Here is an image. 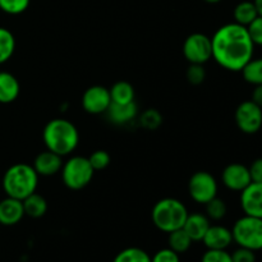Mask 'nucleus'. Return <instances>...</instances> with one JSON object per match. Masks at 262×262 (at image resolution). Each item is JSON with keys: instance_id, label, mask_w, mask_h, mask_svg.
Listing matches in <instances>:
<instances>
[{"instance_id": "nucleus-1", "label": "nucleus", "mask_w": 262, "mask_h": 262, "mask_svg": "<svg viewBox=\"0 0 262 262\" xmlns=\"http://www.w3.org/2000/svg\"><path fill=\"white\" fill-rule=\"evenodd\" d=\"M211 45L215 61L232 72H242L255 51V43L248 35L247 27L235 22L217 28L211 37Z\"/></svg>"}, {"instance_id": "nucleus-2", "label": "nucleus", "mask_w": 262, "mask_h": 262, "mask_svg": "<svg viewBox=\"0 0 262 262\" xmlns=\"http://www.w3.org/2000/svg\"><path fill=\"white\" fill-rule=\"evenodd\" d=\"M42 140L48 150L63 158L76 150L79 142V133L71 120L55 118L43 128Z\"/></svg>"}, {"instance_id": "nucleus-3", "label": "nucleus", "mask_w": 262, "mask_h": 262, "mask_svg": "<svg viewBox=\"0 0 262 262\" xmlns=\"http://www.w3.org/2000/svg\"><path fill=\"white\" fill-rule=\"evenodd\" d=\"M38 186V174L32 165L18 163L7 169L3 177V189L8 197L23 201L35 193Z\"/></svg>"}, {"instance_id": "nucleus-4", "label": "nucleus", "mask_w": 262, "mask_h": 262, "mask_svg": "<svg viewBox=\"0 0 262 262\" xmlns=\"http://www.w3.org/2000/svg\"><path fill=\"white\" fill-rule=\"evenodd\" d=\"M188 216L186 205L177 199L166 197L159 200L152 207L151 219L154 225L164 233H170L183 228L184 222Z\"/></svg>"}, {"instance_id": "nucleus-5", "label": "nucleus", "mask_w": 262, "mask_h": 262, "mask_svg": "<svg viewBox=\"0 0 262 262\" xmlns=\"http://www.w3.org/2000/svg\"><path fill=\"white\" fill-rule=\"evenodd\" d=\"M60 171L64 186L72 191H79L89 186L95 174L89 158L84 156L69 158L66 163H63Z\"/></svg>"}, {"instance_id": "nucleus-6", "label": "nucleus", "mask_w": 262, "mask_h": 262, "mask_svg": "<svg viewBox=\"0 0 262 262\" xmlns=\"http://www.w3.org/2000/svg\"><path fill=\"white\" fill-rule=\"evenodd\" d=\"M233 242L239 247L248 248L251 251L262 250V219L260 217L245 216L239 217L232 228Z\"/></svg>"}, {"instance_id": "nucleus-7", "label": "nucleus", "mask_w": 262, "mask_h": 262, "mask_svg": "<svg viewBox=\"0 0 262 262\" xmlns=\"http://www.w3.org/2000/svg\"><path fill=\"white\" fill-rule=\"evenodd\" d=\"M217 182L209 171H196L189 178L188 193L194 202L206 205L217 196Z\"/></svg>"}, {"instance_id": "nucleus-8", "label": "nucleus", "mask_w": 262, "mask_h": 262, "mask_svg": "<svg viewBox=\"0 0 262 262\" xmlns=\"http://www.w3.org/2000/svg\"><path fill=\"white\" fill-rule=\"evenodd\" d=\"M183 55L189 64H205L212 58L211 37L205 33H192L184 40Z\"/></svg>"}, {"instance_id": "nucleus-9", "label": "nucleus", "mask_w": 262, "mask_h": 262, "mask_svg": "<svg viewBox=\"0 0 262 262\" xmlns=\"http://www.w3.org/2000/svg\"><path fill=\"white\" fill-rule=\"evenodd\" d=\"M235 123L243 133L255 135L262 127V107L252 100L241 102L235 110Z\"/></svg>"}, {"instance_id": "nucleus-10", "label": "nucleus", "mask_w": 262, "mask_h": 262, "mask_svg": "<svg viewBox=\"0 0 262 262\" xmlns=\"http://www.w3.org/2000/svg\"><path fill=\"white\" fill-rule=\"evenodd\" d=\"M112 104L109 89L100 84L89 87L82 96V107L89 114H105Z\"/></svg>"}, {"instance_id": "nucleus-11", "label": "nucleus", "mask_w": 262, "mask_h": 262, "mask_svg": "<svg viewBox=\"0 0 262 262\" xmlns=\"http://www.w3.org/2000/svg\"><path fill=\"white\" fill-rule=\"evenodd\" d=\"M222 182L228 189L234 192H242L251 183L250 169L243 164H229L222 173Z\"/></svg>"}, {"instance_id": "nucleus-12", "label": "nucleus", "mask_w": 262, "mask_h": 262, "mask_svg": "<svg viewBox=\"0 0 262 262\" xmlns=\"http://www.w3.org/2000/svg\"><path fill=\"white\" fill-rule=\"evenodd\" d=\"M241 207L245 215L262 219V183L251 182L241 192Z\"/></svg>"}, {"instance_id": "nucleus-13", "label": "nucleus", "mask_w": 262, "mask_h": 262, "mask_svg": "<svg viewBox=\"0 0 262 262\" xmlns=\"http://www.w3.org/2000/svg\"><path fill=\"white\" fill-rule=\"evenodd\" d=\"M32 166L36 173L38 174V177H51L55 176L61 170L63 160H61L60 155L50 150H46L36 156Z\"/></svg>"}, {"instance_id": "nucleus-14", "label": "nucleus", "mask_w": 262, "mask_h": 262, "mask_svg": "<svg viewBox=\"0 0 262 262\" xmlns=\"http://www.w3.org/2000/svg\"><path fill=\"white\" fill-rule=\"evenodd\" d=\"M25 216L23 202L13 197H5L0 201V224L4 227H13L18 224Z\"/></svg>"}, {"instance_id": "nucleus-15", "label": "nucleus", "mask_w": 262, "mask_h": 262, "mask_svg": "<svg viewBox=\"0 0 262 262\" xmlns=\"http://www.w3.org/2000/svg\"><path fill=\"white\" fill-rule=\"evenodd\" d=\"M202 242L207 250H227L233 243L232 229L223 225H210Z\"/></svg>"}, {"instance_id": "nucleus-16", "label": "nucleus", "mask_w": 262, "mask_h": 262, "mask_svg": "<svg viewBox=\"0 0 262 262\" xmlns=\"http://www.w3.org/2000/svg\"><path fill=\"white\" fill-rule=\"evenodd\" d=\"M210 219L204 214H188L184 222L183 229L193 242H202L207 229L210 228Z\"/></svg>"}, {"instance_id": "nucleus-17", "label": "nucleus", "mask_w": 262, "mask_h": 262, "mask_svg": "<svg viewBox=\"0 0 262 262\" xmlns=\"http://www.w3.org/2000/svg\"><path fill=\"white\" fill-rule=\"evenodd\" d=\"M106 114L114 124H127L137 117V105L135 101L129 102V104H114V102H112L109 109L106 110Z\"/></svg>"}, {"instance_id": "nucleus-18", "label": "nucleus", "mask_w": 262, "mask_h": 262, "mask_svg": "<svg viewBox=\"0 0 262 262\" xmlns=\"http://www.w3.org/2000/svg\"><path fill=\"white\" fill-rule=\"evenodd\" d=\"M20 84L9 72H0V104H10L19 96Z\"/></svg>"}, {"instance_id": "nucleus-19", "label": "nucleus", "mask_w": 262, "mask_h": 262, "mask_svg": "<svg viewBox=\"0 0 262 262\" xmlns=\"http://www.w3.org/2000/svg\"><path fill=\"white\" fill-rule=\"evenodd\" d=\"M23 209H25V215H28L33 219L42 217L48 211V201L45 197L38 193H32L23 200Z\"/></svg>"}, {"instance_id": "nucleus-20", "label": "nucleus", "mask_w": 262, "mask_h": 262, "mask_svg": "<svg viewBox=\"0 0 262 262\" xmlns=\"http://www.w3.org/2000/svg\"><path fill=\"white\" fill-rule=\"evenodd\" d=\"M112 102L114 104H129L135 101L136 92L132 84L127 81H118L109 90Z\"/></svg>"}, {"instance_id": "nucleus-21", "label": "nucleus", "mask_w": 262, "mask_h": 262, "mask_svg": "<svg viewBox=\"0 0 262 262\" xmlns=\"http://www.w3.org/2000/svg\"><path fill=\"white\" fill-rule=\"evenodd\" d=\"M233 17H234L235 23L247 27L250 23H252L253 20L258 17V12L257 9H256L255 3L250 2V0L241 2L239 4L235 5L234 12H233Z\"/></svg>"}, {"instance_id": "nucleus-22", "label": "nucleus", "mask_w": 262, "mask_h": 262, "mask_svg": "<svg viewBox=\"0 0 262 262\" xmlns=\"http://www.w3.org/2000/svg\"><path fill=\"white\" fill-rule=\"evenodd\" d=\"M192 243H193V241L184 232L183 228L170 232L168 235V247L178 255L187 252L191 248Z\"/></svg>"}, {"instance_id": "nucleus-23", "label": "nucleus", "mask_w": 262, "mask_h": 262, "mask_svg": "<svg viewBox=\"0 0 262 262\" xmlns=\"http://www.w3.org/2000/svg\"><path fill=\"white\" fill-rule=\"evenodd\" d=\"M15 50V38L8 28L0 27V64H4L13 56Z\"/></svg>"}, {"instance_id": "nucleus-24", "label": "nucleus", "mask_w": 262, "mask_h": 262, "mask_svg": "<svg viewBox=\"0 0 262 262\" xmlns=\"http://www.w3.org/2000/svg\"><path fill=\"white\" fill-rule=\"evenodd\" d=\"M113 262H151V257L142 248L128 247L120 251Z\"/></svg>"}, {"instance_id": "nucleus-25", "label": "nucleus", "mask_w": 262, "mask_h": 262, "mask_svg": "<svg viewBox=\"0 0 262 262\" xmlns=\"http://www.w3.org/2000/svg\"><path fill=\"white\" fill-rule=\"evenodd\" d=\"M243 78L251 84H262V58L251 59L242 69Z\"/></svg>"}, {"instance_id": "nucleus-26", "label": "nucleus", "mask_w": 262, "mask_h": 262, "mask_svg": "<svg viewBox=\"0 0 262 262\" xmlns=\"http://www.w3.org/2000/svg\"><path fill=\"white\" fill-rule=\"evenodd\" d=\"M205 206H206V216L210 220H215V222L224 219L228 212L227 204L224 202V200L219 199L217 196L212 199L211 201L207 202Z\"/></svg>"}, {"instance_id": "nucleus-27", "label": "nucleus", "mask_w": 262, "mask_h": 262, "mask_svg": "<svg viewBox=\"0 0 262 262\" xmlns=\"http://www.w3.org/2000/svg\"><path fill=\"white\" fill-rule=\"evenodd\" d=\"M161 123H163V117H161V114L156 109L145 110L140 117V124L145 129H156V128L160 127Z\"/></svg>"}, {"instance_id": "nucleus-28", "label": "nucleus", "mask_w": 262, "mask_h": 262, "mask_svg": "<svg viewBox=\"0 0 262 262\" xmlns=\"http://www.w3.org/2000/svg\"><path fill=\"white\" fill-rule=\"evenodd\" d=\"M31 0H0V9L7 14L17 15L27 10Z\"/></svg>"}, {"instance_id": "nucleus-29", "label": "nucleus", "mask_w": 262, "mask_h": 262, "mask_svg": "<svg viewBox=\"0 0 262 262\" xmlns=\"http://www.w3.org/2000/svg\"><path fill=\"white\" fill-rule=\"evenodd\" d=\"M186 77L187 81L193 86L204 83L205 78H206V71L204 68V64H189Z\"/></svg>"}, {"instance_id": "nucleus-30", "label": "nucleus", "mask_w": 262, "mask_h": 262, "mask_svg": "<svg viewBox=\"0 0 262 262\" xmlns=\"http://www.w3.org/2000/svg\"><path fill=\"white\" fill-rule=\"evenodd\" d=\"M110 160H112V158H110L109 154L104 150L95 151V152H92L89 158L90 164H91L92 169H94L95 171H100L106 169L107 166H109Z\"/></svg>"}, {"instance_id": "nucleus-31", "label": "nucleus", "mask_w": 262, "mask_h": 262, "mask_svg": "<svg viewBox=\"0 0 262 262\" xmlns=\"http://www.w3.org/2000/svg\"><path fill=\"white\" fill-rule=\"evenodd\" d=\"M201 262H233L232 255L227 250H207L202 255Z\"/></svg>"}, {"instance_id": "nucleus-32", "label": "nucleus", "mask_w": 262, "mask_h": 262, "mask_svg": "<svg viewBox=\"0 0 262 262\" xmlns=\"http://www.w3.org/2000/svg\"><path fill=\"white\" fill-rule=\"evenodd\" d=\"M248 35L255 45L262 46V17L258 15L252 23L247 26Z\"/></svg>"}, {"instance_id": "nucleus-33", "label": "nucleus", "mask_w": 262, "mask_h": 262, "mask_svg": "<svg viewBox=\"0 0 262 262\" xmlns=\"http://www.w3.org/2000/svg\"><path fill=\"white\" fill-rule=\"evenodd\" d=\"M151 262H181L179 255L170 248H163L151 257Z\"/></svg>"}, {"instance_id": "nucleus-34", "label": "nucleus", "mask_w": 262, "mask_h": 262, "mask_svg": "<svg viewBox=\"0 0 262 262\" xmlns=\"http://www.w3.org/2000/svg\"><path fill=\"white\" fill-rule=\"evenodd\" d=\"M230 255L233 262H256V252L248 248L239 247Z\"/></svg>"}, {"instance_id": "nucleus-35", "label": "nucleus", "mask_w": 262, "mask_h": 262, "mask_svg": "<svg viewBox=\"0 0 262 262\" xmlns=\"http://www.w3.org/2000/svg\"><path fill=\"white\" fill-rule=\"evenodd\" d=\"M248 169H250L251 181L262 183V158L256 159Z\"/></svg>"}, {"instance_id": "nucleus-36", "label": "nucleus", "mask_w": 262, "mask_h": 262, "mask_svg": "<svg viewBox=\"0 0 262 262\" xmlns=\"http://www.w3.org/2000/svg\"><path fill=\"white\" fill-rule=\"evenodd\" d=\"M255 104H257L258 106L262 107V84H256L255 89L252 91V97H251Z\"/></svg>"}, {"instance_id": "nucleus-37", "label": "nucleus", "mask_w": 262, "mask_h": 262, "mask_svg": "<svg viewBox=\"0 0 262 262\" xmlns=\"http://www.w3.org/2000/svg\"><path fill=\"white\" fill-rule=\"evenodd\" d=\"M253 3H255L256 9H257L258 12V15H261L262 17V0H253Z\"/></svg>"}, {"instance_id": "nucleus-38", "label": "nucleus", "mask_w": 262, "mask_h": 262, "mask_svg": "<svg viewBox=\"0 0 262 262\" xmlns=\"http://www.w3.org/2000/svg\"><path fill=\"white\" fill-rule=\"evenodd\" d=\"M204 2L209 3V4H216V3H220L222 0H204Z\"/></svg>"}]
</instances>
